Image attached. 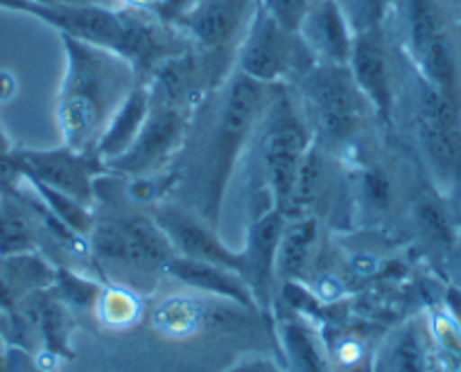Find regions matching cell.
Wrapping results in <instances>:
<instances>
[{
    "mask_svg": "<svg viewBox=\"0 0 461 372\" xmlns=\"http://www.w3.org/2000/svg\"><path fill=\"white\" fill-rule=\"evenodd\" d=\"M66 70L57 95V124L66 147L91 152L104 124L127 95L139 86L125 59L93 43L59 34Z\"/></svg>",
    "mask_w": 461,
    "mask_h": 372,
    "instance_id": "cell-1",
    "label": "cell"
},
{
    "mask_svg": "<svg viewBox=\"0 0 461 372\" xmlns=\"http://www.w3.org/2000/svg\"><path fill=\"white\" fill-rule=\"evenodd\" d=\"M260 163L265 192L276 210L285 215L303 158L312 149V129L292 88L278 84L260 118Z\"/></svg>",
    "mask_w": 461,
    "mask_h": 372,
    "instance_id": "cell-2",
    "label": "cell"
},
{
    "mask_svg": "<svg viewBox=\"0 0 461 372\" xmlns=\"http://www.w3.org/2000/svg\"><path fill=\"white\" fill-rule=\"evenodd\" d=\"M276 86L278 84L258 82L238 70L233 73V79H229V86L221 97L215 134H212L211 156H208L206 206H203L206 221L215 219L233 163L245 147L251 131L258 127Z\"/></svg>",
    "mask_w": 461,
    "mask_h": 372,
    "instance_id": "cell-3",
    "label": "cell"
},
{
    "mask_svg": "<svg viewBox=\"0 0 461 372\" xmlns=\"http://www.w3.org/2000/svg\"><path fill=\"white\" fill-rule=\"evenodd\" d=\"M405 50L419 79L461 104V75L452 34L437 0H396Z\"/></svg>",
    "mask_w": 461,
    "mask_h": 372,
    "instance_id": "cell-4",
    "label": "cell"
},
{
    "mask_svg": "<svg viewBox=\"0 0 461 372\" xmlns=\"http://www.w3.org/2000/svg\"><path fill=\"white\" fill-rule=\"evenodd\" d=\"M296 86L305 115L330 143H346L365 127L371 109L348 66L317 64L296 79Z\"/></svg>",
    "mask_w": 461,
    "mask_h": 372,
    "instance_id": "cell-5",
    "label": "cell"
},
{
    "mask_svg": "<svg viewBox=\"0 0 461 372\" xmlns=\"http://www.w3.org/2000/svg\"><path fill=\"white\" fill-rule=\"evenodd\" d=\"M314 66L299 32L283 28L258 3L236 50L238 73L265 84H290Z\"/></svg>",
    "mask_w": 461,
    "mask_h": 372,
    "instance_id": "cell-6",
    "label": "cell"
},
{
    "mask_svg": "<svg viewBox=\"0 0 461 372\" xmlns=\"http://www.w3.org/2000/svg\"><path fill=\"white\" fill-rule=\"evenodd\" d=\"M10 161L21 179L39 181L88 208L95 199V176L106 170L95 154L77 152L66 145L52 149L16 147L10 154Z\"/></svg>",
    "mask_w": 461,
    "mask_h": 372,
    "instance_id": "cell-7",
    "label": "cell"
},
{
    "mask_svg": "<svg viewBox=\"0 0 461 372\" xmlns=\"http://www.w3.org/2000/svg\"><path fill=\"white\" fill-rule=\"evenodd\" d=\"M416 136L434 170L446 179H461V104L420 79L416 100Z\"/></svg>",
    "mask_w": 461,
    "mask_h": 372,
    "instance_id": "cell-8",
    "label": "cell"
},
{
    "mask_svg": "<svg viewBox=\"0 0 461 372\" xmlns=\"http://www.w3.org/2000/svg\"><path fill=\"white\" fill-rule=\"evenodd\" d=\"M190 115H193V106L152 102L149 115L145 120L136 143L122 156L106 163V170H113L118 174L127 176H143L166 165L175 156L176 149L184 145L185 134H188Z\"/></svg>",
    "mask_w": 461,
    "mask_h": 372,
    "instance_id": "cell-9",
    "label": "cell"
},
{
    "mask_svg": "<svg viewBox=\"0 0 461 372\" xmlns=\"http://www.w3.org/2000/svg\"><path fill=\"white\" fill-rule=\"evenodd\" d=\"M256 5L258 0H194L179 30H184L206 66L211 59L224 57L236 41L240 46Z\"/></svg>",
    "mask_w": 461,
    "mask_h": 372,
    "instance_id": "cell-10",
    "label": "cell"
},
{
    "mask_svg": "<svg viewBox=\"0 0 461 372\" xmlns=\"http://www.w3.org/2000/svg\"><path fill=\"white\" fill-rule=\"evenodd\" d=\"M348 70L365 95L371 113L378 122L389 124L393 115V79H392V59H389L387 46H384L383 30H365L356 32L353 39L351 59Z\"/></svg>",
    "mask_w": 461,
    "mask_h": 372,
    "instance_id": "cell-11",
    "label": "cell"
},
{
    "mask_svg": "<svg viewBox=\"0 0 461 372\" xmlns=\"http://www.w3.org/2000/svg\"><path fill=\"white\" fill-rule=\"evenodd\" d=\"M25 14L55 28L59 34L106 48L113 52L115 43L125 28V10H111L102 3H79V5H34L25 3Z\"/></svg>",
    "mask_w": 461,
    "mask_h": 372,
    "instance_id": "cell-12",
    "label": "cell"
},
{
    "mask_svg": "<svg viewBox=\"0 0 461 372\" xmlns=\"http://www.w3.org/2000/svg\"><path fill=\"white\" fill-rule=\"evenodd\" d=\"M154 221L161 226L163 233L175 246L176 255H185V258L203 260V262L220 264V267L230 269L242 278L245 271V260H242V251H230L208 221L199 219L193 212L184 210L176 206H161L154 212Z\"/></svg>",
    "mask_w": 461,
    "mask_h": 372,
    "instance_id": "cell-13",
    "label": "cell"
},
{
    "mask_svg": "<svg viewBox=\"0 0 461 372\" xmlns=\"http://www.w3.org/2000/svg\"><path fill=\"white\" fill-rule=\"evenodd\" d=\"M299 37L317 64L348 66L356 30L346 19L339 0H317L301 23Z\"/></svg>",
    "mask_w": 461,
    "mask_h": 372,
    "instance_id": "cell-14",
    "label": "cell"
},
{
    "mask_svg": "<svg viewBox=\"0 0 461 372\" xmlns=\"http://www.w3.org/2000/svg\"><path fill=\"white\" fill-rule=\"evenodd\" d=\"M285 221V215L281 210L267 208V210L258 212L249 226V237H247V246L242 251V260H245L242 280L249 285L258 309L269 305L272 271L276 267V251Z\"/></svg>",
    "mask_w": 461,
    "mask_h": 372,
    "instance_id": "cell-15",
    "label": "cell"
},
{
    "mask_svg": "<svg viewBox=\"0 0 461 372\" xmlns=\"http://www.w3.org/2000/svg\"><path fill=\"white\" fill-rule=\"evenodd\" d=\"M163 271L170 273L172 278H176L181 285L190 287V289H199L206 291V294L220 296V298L233 300V303H238L240 307L258 309L249 285H247L236 271L220 267V264L185 258V255H175V258L166 264Z\"/></svg>",
    "mask_w": 461,
    "mask_h": 372,
    "instance_id": "cell-16",
    "label": "cell"
},
{
    "mask_svg": "<svg viewBox=\"0 0 461 372\" xmlns=\"http://www.w3.org/2000/svg\"><path fill=\"white\" fill-rule=\"evenodd\" d=\"M149 91L145 84H139L130 95L122 100V104L113 111V115L109 118V122L104 124L100 138H97L93 154L100 158L102 163H111L113 158L122 156L131 145L139 138L140 129H143L145 120L149 115Z\"/></svg>",
    "mask_w": 461,
    "mask_h": 372,
    "instance_id": "cell-17",
    "label": "cell"
},
{
    "mask_svg": "<svg viewBox=\"0 0 461 372\" xmlns=\"http://www.w3.org/2000/svg\"><path fill=\"white\" fill-rule=\"evenodd\" d=\"M57 271L37 253L0 255V309L14 314L28 296L50 289Z\"/></svg>",
    "mask_w": 461,
    "mask_h": 372,
    "instance_id": "cell-18",
    "label": "cell"
},
{
    "mask_svg": "<svg viewBox=\"0 0 461 372\" xmlns=\"http://www.w3.org/2000/svg\"><path fill=\"white\" fill-rule=\"evenodd\" d=\"M122 237H125L122 264L140 273L163 271L176 255L175 246L154 217L134 215L122 219Z\"/></svg>",
    "mask_w": 461,
    "mask_h": 372,
    "instance_id": "cell-19",
    "label": "cell"
},
{
    "mask_svg": "<svg viewBox=\"0 0 461 372\" xmlns=\"http://www.w3.org/2000/svg\"><path fill=\"white\" fill-rule=\"evenodd\" d=\"M21 305H28V318L39 327L43 336V343L52 354H61V357H73L68 348L70 339V321L68 312H66V303L55 294V289H43L37 294L28 296Z\"/></svg>",
    "mask_w": 461,
    "mask_h": 372,
    "instance_id": "cell-20",
    "label": "cell"
},
{
    "mask_svg": "<svg viewBox=\"0 0 461 372\" xmlns=\"http://www.w3.org/2000/svg\"><path fill=\"white\" fill-rule=\"evenodd\" d=\"M317 235V221L312 217H292L281 235L276 251V269L285 278H296L303 271L305 258Z\"/></svg>",
    "mask_w": 461,
    "mask_h": 372,
    "instance_id": "cell-21",
    "label": "cell"
},
{
    "mask_svg": "<svg viewBox=\"0 0 461 372\" xmlns=\"http://www.w3.org/2000/svg\"><path fill=\"white\" fill-rule=\"evenodd\" d=\"M28 181V179H25ZM30 185L34 188L37 197L41 199V203L46 206V210L50 212L55 219H59L66 228L73 230L75 235H88L93 228V215L91 208L79 203L77 199L68 197V194L59 192V190H52L48 185L39 183V181H28Z\"/></svg>",
    "mask_w": 461,
    "mask_h": 372,
    "instance_id": "cell-22",
    "label": "cell"
},
{
    "mask_svg": "<svg viewBox=\"0 0 461 372\" xmlns=\"http://www.w3.org/2000/svg\"><path fill=\"white\" fill-rule=\"evenodd\" d=\"M34 246V230L25 212L10 197H0V255L32 253Z\"/></svg>",
    "mask_w": 461,
    "mask_h": 372,
    "instance_id": "cell-23",
    "label": "cell"
},
{
    "mask_svg": "<svg viewBox=\"0 0 461 372\" xmlns=\"http://www.w3.org/2000/svg\"><path fill=\"white\" fill-rule=\"evenodd\" d=\"M375 372H425L423 348L414 327L398 332L392 343L380 352Z\"/></svg>",
    "mask_w": 461,
    "mask_h": 372,
    "instance_id": "cell-24",
    "label": "cell"
},
{
    "mask_svg": "<svg viewBox=\"0 0 461 372\" xmlns=\"http://www.w3.org/2000/svg\"><path fill=\"white\" fill-rule=\"evenodd\" d=\"M97 307H100L102 323L111 327H125L139 318V303L134 296L125 289H111L102 291L97 298Z\"/></svg>",
    "mask_w": 461,
    "mask_h": 372,
    "instance_id": "cell-25",
    "label": "cell"
},
{
    "mask_svg": "<svg viewBox=\"0 0 461 372\" xmlns=\"http://www.w3.org/2000/svg\"><path fill=\"white\" fill-rule=\"evenodd\" d=\"M393 0H339L346 19L351 21L356 32L383 30Z\"/></svg>",
    "mask_w": 461,
    "mask_h": 372,
    "instance_id": "cell-26",
    "label": "cell"
},
{
    "mask_svg": "<svg viewBox=\"0 0 461 372\" xmlns=\"http://www.w3.org/2000/svg\"><path fill=\"white\" fill-rule=\"evenodd\" d=\"M55 294L64 300L66 305H93L100 298L102 289L93 282L84 280V278L75 276L73 271L59 269L55 276V285H52Z\"/></svg>",
    "mask_w": 461,
    "mask_h": 372,
    "instance_id": "cell-27",
    "label": "cell"
},
{
    "mask_svg": "<svg viewBox=\"0 0 461 372\" xmlns=\"http://www.w3.org/2000/svg\"><path fill=\"white\" fill-rule=\"evenodd\" d=\"M285 341H287V348H290L292 357H294V361L299 363L301 372H326L317 348H314V343L310 341V336L305 334L303 330L290 325L285 330Z\"/></svg>",
    "mask_w": 461,
    "mask_h": 372,
    "instance_id": "cell-28",
    "label": "cell"
},
{
    "mask_svg": "<svg viewBox=\"0 0 461 372\" xmlns=\"http://www.w3.org/2000/svg\"><path fill=\"white\" fill-rule=\"evenodd\" d=\"M260 5L265 7L267 14H272L283 28L299 32L301 23H303L305 14L317 0H258Z\"/></svg>",
    "mask_w": 461,
    "mask_h": 372,
    "instance_id": "cell-29",
    "label": "cell"
},
{
    "mask_svg": "<svg viewBox=\"0 0 461 372\" xmlns=\"http://www.w3.org/2000/svg\"><path fill=\"white\" fill-rule=\"evenodd\" d=\"M419 221L420 226H423V230L428 235H432L434 239H438V242H450L452 239V233H450V224H447L446 215L441 212V208L434 206V203L425 201L419 206Z\"/></svg>",
    "mask_w": 461,
    "mask_h": 372,
    "instance_id": "cell-30",
    "label": "cell"
},
{
    "mask_svg": "<svg viewBox=\"0 0 461 372\" xmlns=\"http://www.w3.org/2000/svg\"><path fill=\"white\" fill-rule=\"evenodd\" d=\"M226 372H281L272 361H265V359H247L240 361L238 366H233Z\"/></svg>",
    "mask_w": 461,
    "mask_h": 372,
    "instance_id": "cell-31",
    "label": "cell"
},
{
    "mask_svg": "<svg viewBox=\"0 0 461 372\" xmlns=\"http://www.w3.org/2000/svg\"><path fill=\"white\" fill-rule=\"evenodd\" d=\"M14 91H16L14 77H12L10 73H5V70H0V102L10 100V97L14 95Z\"/></svg>",
    "mask_w": 461,
    "mask_h": 372,
    "instance_id": "cell-32",
    "label": "cell"
},
{
    "mask_svg": "<svg viewBox=\"0 0 461 372\" xmlns=\"http://www.w3.org/2000/svg\"><path fill=\"white\" fill-rule=\"evenodd\" d=\"M14 145H12V140L7 138V134L3 129H0V161H3V158H7L10 156L12 152H14Z\"/></svg>",
    "mask_w": 461,
    "mask_h": 372,
    "instance_id": "cell-33",
    "label": "cell"
},
{
    "mask_svg": "<svg viewBox=\"0 0 461 372\" xmlns=\"http://www.w3.org/2000/svg\"><path fill=\"white\" fill-rule=\"evenodd\" d=\"M5 363V345H3V339H0V366Z\"/></svg>",
    "mask_w": 461,
    "mask_h": 372,
    "instance_id": "cell-34",
    "label": "cell"
}]
</instances>
